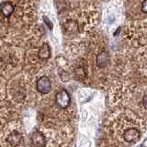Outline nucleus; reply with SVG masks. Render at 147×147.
I'll use <instances>...</instances> for the list:
<instances>
[{
  "label": "nucleus",
  "mask_w": 147,
  "mask_h": 147,
  "mask_svg": "<svg viewBox=\"0 0 147 147\" xmlns=\"http://www.w3.org/2000/svg\"><path fill=\"white\" fill-rule=\"evenodd\" d=\"M75 74H76V77L79 78V79H83V78L86 77V71H85L84 67H82V66L77 67L75 71Z\"/></svg>",
  "instance_id": "obj_9"
},
{
  "label": "nucleus",
  "mask_w": 147,
  "mask_h": 147,
  "mask_svg": "<svg viewBox=\"0 0 147 147\" xmlns=\"http://www.w3.org/2000/svg\"><path fill=\"white\" fill-rule=\"evenodd\" d=\"M31 144L34 147H44L46 145V138L42 132L36 131L30 136Z\"/></svg>",
  "instance_id": "obj_4"
},
{
  "label": "nucleus",
  "mask_w": 147,
  "mask_h": 147,
  "mask_svg": "<svg viewBox=\"0 0 147 147\" xmlns=\"http://www.w3.org/2000/svg\"><path fill=\"white\" fill-rule=\"evenodd\" d=\"M119 31H121V28H118V29L116 30V31L114 32V36H117Z\"/></svg>",
  "instance_id": "obj_13"
},
{
  "label": "nucleus",
  "mask_w": 147,
  "mask_h": 147,
  "mask_svg": "<svg viewBox=\"0 0 147 147\" xmlns=\"http://www.w3.org/2000/svg\"><path fill=\"white\" fill-rule=\"evenodd\" d=\"M141 10L142 13H147V0H144V1L142 3Z\"/></svg>",
  "instance_id": "obj_10"
},
{
  "label": "nucleus",
  "mask_w": 147,
  "mask_h": 147,
  "mask_svg": "<svg viewBox=\"0 0 147 147\" xmlns=\"http://www.w3.org/2000/svg\"><path fill=\"white\" fill-rule=\"evenodd\" d=\"M43 18H44V22H45V24H47V26L49 27V29H50V30H52V29H53V23L49 20V18H48L47 17H44Z\"/></svg>",
  "instance_id": "obj_11"
},
{
  "label": "nucleus",
  "mask_w": 147,
  "mask_h": 147,
  "mask_svg": "<svg viewBox=\"0 0 147 147\" xmlns=\"http://www.w3.org/2000/svg\"><path fill=\"white\" fill-rule=\"evenodd\" d=\"M71 102V98L65 89H62L55 95V103L61 109H66L69 107Z\"/></svg>",
  "instance_id": "obj_1"
},
{
  "label": "nucleus",
  "mask_w": 147,
  "mask_h": 147,
  "mask_svg": "<svg viewBox=\"0 0 147 147\" xmlns=\"http://www.w3.org/2000/svg\"><path fill=\"white\" fill-rule=\"evenodd\" d=\"M142 105L145 109H147V95H144L142 98Z\"/></svg>",
  "instance_id": "obj_12"
},
{
  "label": "nucleus",
  "mask_w": 147,
  "mask_h": 147,
  "mask_svg": "<svg viewBox=\"0 0 147 147\" xmlns=\"http://www.w3.org/2000/svg\"><path fill=\"white\" fill-rule=\"evenodd\" d=\"M36 88L41 94H48L52 90V82L46 76L40 77L36 82Z\"/></svg>",
  "instance_id": "obj_2"
},
{
  "label": "nucleus",
  "mask_w": 147,
  "mask_h": 147,
  "mask_svg": "<svg viewBox=\"0 0 147 147\" xmlns=\"http://www.w3.org/2000/svg\"><path fill=\"white\" fill-rule=\"evenodd\" d=\"M14 11V7L10 2H3L0 5V12L5 17H9L12 15Z\"/></svg>",
  "instance_id": "obj_7"
},
{
  "label": "nucleus",
  "mask_w": 147,
  "mask_h": 147,
  "mask_svg": "<svg viewBox=\"0 0 147 147\" xmlns=\"http://www.w3.org/2000/svg\"><path fill=\"white\" fill-rule=\"evenodd\" d=\"M22 139H23V137H22L21 133L17 131H14L7 136V140L8 142V144H10L11 146L16 147V146L20 144V142H22Z\"/></svg>",
  "instance_id": "obj_5"
},
{
  "label": "nucleus",
  "mask_w": 147,
  "mask_h": 147,
  "mask_svg": "<svg viewBox=\"0 0 147 147\" xmlns=\"http://www.w3.org/2000/svg\"><path fill=\"white\" fill-rule=\"evenodd\" d=\"M140 137H141V132L135 128L128 129L123 134V138H124V140H125V142H130V144L138 142L140 139Z\"/></svg>",
  "instance_id": "obj_3"
},
{
  "label": "nucleus",
  "mask_w": 147,
  "mask_h": 147,
  "mask_svg": "<svg viewBox=\"0 0 147 147\" xmlns=\"http://www.w3.org/2000/svg\"><path fill=\"white\" fill-rule=\"evenodd\" d=\"M96 65L100 68L107 66L108 63H109V55L108 52L102 51L101 53H99L98 54V56H96Z\"/></svg>",
  "instance_id": "obj_6"
},
{
  "label": "nucleus",
  "mask_w": 147,
  "mask_h": 147,
  "mask_svg": "<svg viewBox=\"0 0 147 147\" xmlns=\"http://www.w3.org/2000/svg\"><path fill=\"white\" fill-rule=\"evenodd\" d=\"M38 56L40 59H42V60H46V59L50 58L51 49H50V46L48 45V43L44 42L42 45L40 46V48L39 50V53H38Z\"/></svg>",
  "instance_id": "obj_8"
},
{
  "label": "nucleus",
  "mask_w": 147,
  "mask_h": 147,
  "mask_svg": "<svg viewBox=\"0 0 147 147\" xmlns=\"http://www.w3.org/2000/svg\"><path fill=\"white\" fill-rule=\"evenodd\" d=\"M103 1H105V2H108V1H109V0H103Z\"/></svg>",
  "instance_id": "obj_14"
}]
</instances>
